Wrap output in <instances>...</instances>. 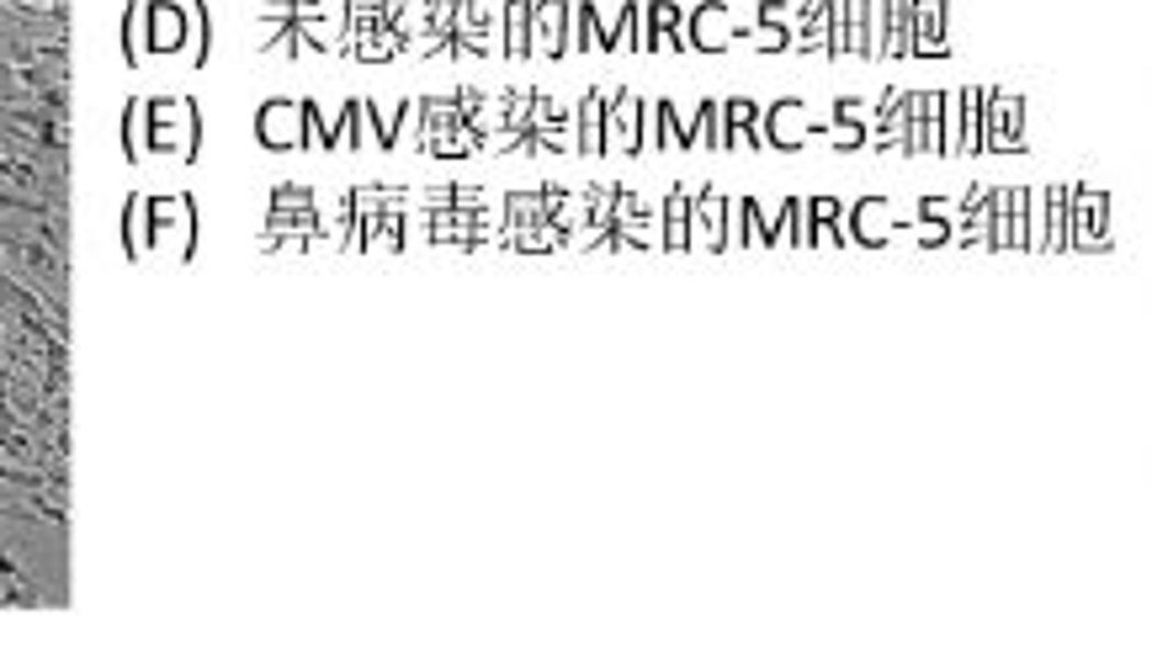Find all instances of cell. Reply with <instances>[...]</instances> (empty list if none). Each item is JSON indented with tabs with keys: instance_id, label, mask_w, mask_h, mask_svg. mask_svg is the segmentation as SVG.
Returning <instances> with one entry per match:
<instances>
[{
	"instance_id": "1",
	"label": "cell",
	"mask_w": 1152,
	"mask_h": 652,
	"mask_svg": "<svg viewBox=\"0 0 1152 652\" xmlns=\"http://www.w3.org/2000/svg\"><path fill=\"white\" fill-rule=\"evenodd\" d=\"M685 212H691V239H685V244L717 250V244H723V197H717V191H701Z\"/></svg>"
},
{
	"instance_id": "2",
	"label": "cell",
	"mask_w": 1152,
	"mask_h": 652,
	"mask_svg": "<svg viewBox=\"0 0 1152 652\" xmlns=\"http://www.w3.org/2000/svg\"><path fill=\"white\" fill-rule=\"evenodd\" d=\"M723 16H728V5H723V0H706V5L696 11V16H691V37H685V48H706V54H723V48H728Z\"/></svg>"
},
{
	"instance_id": "3",
	"label": "cell",
	"mask_w": 1152,
	"mask_h": 652,
	"mask_svg": "<svg viewBox=\"0 0 1152 652\" xmlns=\"http://www.w3.org/2000/svg\"><path fill=\"white\" fill-rule=\"evenodd\" d=\"M659 37H669V48H674V54H685L680 5H669V0H654V5H648V32L637 37V48H659Z\"/></svg>"
},
{
	"instance_id": "4",
	"label": "cell",
	"mask_w": 1152,
	"mask_h": 652,
	"mask_svg": "<svg viewBox=\"0 0 1152 652\" xmlns=\"http://www.w3.org/2000/svg\"><path fill=\"white\" fill-rule=\"evenodd\" d=\"M182 32H186V11H182V5L154 0V5H150V48H154V54L182 48Z\"/></svg>"
},
{
	"instance_id": "5",
	"label": "cell",
	"mask_w": 1152,
	"mask_h": 652,
	"mask_svg": "<svg viewBox=\"0 0 1152 652\" xmlns=\"http://www.w3.org/2000/svg\"><path fill=\"white\" fill-rule=\"evenodd\" d=\"M511 59L531 54V0H511V43H505Z\"/></svg>"
},
{
	"instance_id": "6",
	"label": "cell",
	"mask_w": 1152,
	"mask_h": 652,
	"mask_svg": "<svg viewBox=\"0 0 1152 652\" xmlns=\"http://www.w3.org/2000/svg\"><path fill=\"white\" fill-rule=\"evenodd\" d=\"M579 148L584 154H601V96L590 90L584 107H579Z\"/></svg>"
},
{
	"instance_id": "7",
	"label": "cell",
	"mask_w": 1152,
	"mask_h": 652,
	"mask_svg": "<svg viewBox=\"0 0 1152 652\" xmlns=\"http://www.w3.org/2000/svg\"><path fill=\"white\" fill-rule=\"evenodd\" d=\"M685 208H691L685 191H674V197L665 202V244L669 250H685Z\"/></svg>"
},
{
	"instance_id": "8",
	"label": "cell",
	"mask_w": 1152,
	"mask_h": 652,
	"mask_svg": "<svg viewBox=\"0 0 1152 652\" xmlns=\"http://www.w3.org/2000/svg\"><path fill=\"white\" fill-rule=\"evenodd\" d=\"M261 139L272 148H287V107H266L261 112Z\"/></svg>"
}]
</instances>
